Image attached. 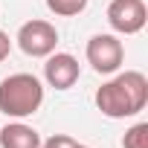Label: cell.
<instances>
[{
	"mask_svg": "<svg viewBox=\"0 0 148 148\" xmlns=\"http://www.w3.org/2000/svg\"><path fill=\"white\" fill-rule=\"evenodd\" d=\"M96 108L108 119H131L148 105V79L139 70H125L113 76L96 90Z\"/></svg>",
	"mask_w": 148,
	"mask_h": 148,
	"instance_id": "6da1fadb",
	"label": "cell"
},
{
	"mask_svg": "<svg viewBox=\"0 0 148 148\" xmlns=\"http://www.w3.org/2000/svg\"><path fill=\"white\" fill-rule=\"evenodd\" d=\"M70 142H73V136H67V134H52L49 139H41V148H70Z\"/></svg>",
	"mask_w": 148,
	"mask_h": 148,
	"instance_id": "30bf717a",
	"label": "cell"
},
{
	"mask_svg": "<svg viewBox=\"0 0 148 148\" xmlns=\"http://www.w3.org/2000/svg\"><path fill=\"white\" fill-rule=\"evenodd\" d=\"M9 52H12V41H9V35L3 29H0V64L9 58Z\"/></svg>",
	"mask_w": 148,
	"mask_h": 148,
	"instance_id": "8fae6325",
	"label": "cell"
},
{
	"mask_svg": "<svg viewBox=\"0 0 148 148\" xmlns=\"http://www.w3.org/2000/svg\"><path fill=\"white\" fill-rule=\"evenodd\" d=\"M82 76V64L70 52H49L44 64V82L55 90H70Z\"/></svg>",
	"mask_w": 148,
	"mask_h": 148,
	"instance_id": "8992f818",
	"label": "cell"
},
{
	"mask_svg": "<svg viewBox=\"0 0 148 148\" xmlns=\"http://www.w3.org/2000/svg\"><path fill=\"white\" fill-rule=\"evenodd\" d=\"M122 148H148V122H136L134 128L125 131Z\"/></svg>",
	"mask_w": 148,
	"mask_h": 148,
	"instance_id": "9c48e42d",
	"label": "cell"
},
{
	"mask_svg": "<svg viewBox=\"0 0 148 148\" xmlns=\"http://www.w3.org/2000/svg\"><path fill=\"white\" fill-rule=\"evenodd\" d=\"M0 148H41V134L23 119H15L0 128Z\"/></svg>",
	"mask_w": 148,
	"mask_h": 148,
	"instance_id": "52a82bcc",
	"label": "cell"
},
{
	"mask_svg": "<svg viewBox=\"0 0 148 148\" xmlns=\"http://www.w3.org/2000/svg\"><path fill=\"white\" fill-rule=\"evenodd\" d=\"M87 64L99 73V76H113V73H119L122 61H125V47L119 41V35L113 32H99L87 41Z\"/></svg>",
	"mask_w": 148,
	"mask_h": 148,
	"instance_id": "3957f363",
	"label": "cell"
},
{
	"mask_svg": "<svg viewBox=\"0 0 148 148\" xmlns=\"http://www.w3.org/2000/svg\"><path fill=\"white\" fill-rule=\"evenodd\" d=\"M105 15H108V23H110L113 35H136L148 23L145 0H110Z\"/></svg>",
	"mask_w": 148,
	"mask_h": 148,
	"instance_id": "5b68a950",
	"label": "cell"
},
{
	"mask_svg": "<svg viewBox=\"0 0 148 148\" xmlns=\"http://www.w3.org/2000/svg\"><path fill=\"white\" fill-rule=\"evenodd\" d=\"M15 41H18V47H21L23 55H29V58H47L58 47V29L49 21L32 18V21H26L18 29V38Z\"/></svg>",
	"mask_w": 148,
	"mask_h": 148,
	"instance_id": "277c9868",
	"label": "cell"
},
{
	"mask_svg": "<svg viewBox=\"0 0 148 148\" xmlns=\"http://www.w3.org/2000/svg\"><path fill=\"white\" fill-rule=\"evenodd\" d=\"M44 105V84L32 73H12L0 82V113L9 119H26Z\"/></svg>",
	"mask_w": 148,
	"mask_h": 148,
	"instance_id": "7a4b0ae2",
	"label": "cell"
},
{
	"mask_svg": "<svg viewBox=\"0 0 148 148\" xmlns=\"http://www.w3.org/2000/svg\"><path fill=\"white\" fill-rule=\"evenodd\" d=\"M47 9L58 18H76L87 9V0H47Z\"/></svg>",
	"mask_w": 148,
	"mask_h": 148,
	"instance_id": "ba28073f",
	"label": "cell"
},
{
	"mask_svg": "<svg viewBox=\"0 0 148 148\" xmlns=\"http://www.w3.org/2000/svg\"><path fill=\"white\" fill-rule=\"evenodd\" d=\"M70 148H90V145H84V142H79V139H73V142H70Z\"/></svg>",
	"mask_w": 148,
	"mask_h": 148,
	"instance_id": "7c38bea8",
	"label": "cell"
}]
</instances>
